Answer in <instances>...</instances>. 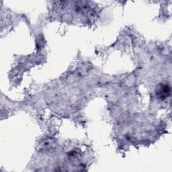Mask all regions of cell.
I'll return each mask as SVG.
<instances>
[{
    "instance_id": "cell-1",
    "label": "cell",
    "mask_w": 172,
    "mask_h": 172,
    "mask_svg": "<svg viewBox=\"0 0 172 172\" xmlns=\"http://www.w3.org/2000/svg\"><path fill=\"white\" fill-rule=\"evenodd\" d=\"M158 93H159V97H161V98H163V97L165 98L170 94V88L167 85L162 86V87L158 91Z\"/></svg>"
}]
</instances>
